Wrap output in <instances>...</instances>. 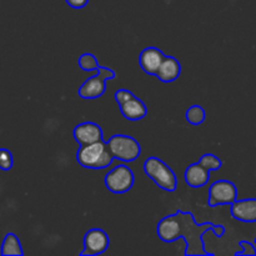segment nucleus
Instances as JSON below:
<instances>
[{"mask_svg": "<svg viewBox=\"0 0 256 256\" xmlns=\"http://www.w3.org/2000/svg\"><path fill=\"white\" fill-rule=\"evenodd\" d=\"M119 108L122 116L126 120H130V122H139V120L144 119L148 114L146 105L144 104L142 100H140L136 96L128 100L124 104H120Z\"/></svg>", "mask_w": 256, "mask_h": 256, "instance_id": "14", "label": "nucleus"}, {"mask_svg": "<svg viewBox=\"0 0 256 256\" xmlns=\"http://www.w3.org/2000/svg\"><path fill=\"white\" fill-rule=\"evenodd\" d=\"M14 165L12 152L8 149H0V169L4 172H9Z\"/></svg>", "mask_w": 256, "mask_h": 256, "instance_id": "19", "label": "nucleus"}, {"mask_svg": "<svg viewBox=\"0 0 256 256\" xmlns=\"http://www.w3.org/2000/svg\"><path fill=\"white\" fill-rule=\"evenodd\" d=\"M76 160L85 169H105L112 165L114 156L108 148L106 142H92L89 145H80L76 152Z\"/></svg>", "mask_w": 256, "mask_h": 256, "instance_id": "2", "label": "nucleus"}, {"mask_svg": "<svg viewBox=\"0 0 256 256\" xmlns=\"http://www.w3.org/2000/svg\"><path fill=\"white\" fill-rule=\"evenodd\" d=\"M184 179L185 182L190 188L199 189V188L205 186L209 182L210 172L208 169H205L199 162H194V164L186 168V170L184 172Z\"/></svg>", "mask_w": 256, "mask_h": 256, "instance_id": "12", "label": "nucleus"}, {"mask_svg": "<svg viewBox=\"0 0 256 256\" xmlns=\"http://www.w3.org/2000/svg\"><path fill=\"white\" fill-rule=\"evenodd\" d=\"M0 254L2 256H22L24 255L22 252V242H20L19 238L14 234V232H8L4 238V242L2 244V250H0Z\"/></svg>", "mask_w": 256, "mask_h": 256, "instance_id": "15", "label": "nucleus"}, {"mask_svg": "<svg viewBox=\"0 0 256 256\" xmlns=\"http://www.w3.org/2000/svg\"><path fill=\"white\" fill-rule=\"evenodd\" d=\"M200 164L208 169L209 172H214V170H219L222 169V162L214 154H210V152H206V154L202 155L199 160Z\"/></svg>", "mask_w": 256, "mask_h": 256, "instance_id": "18", "label": "nucleus"}, {"mask_svg": "<svg viewBox=\"0 0 256 256\" xmlns=\"http://www.w3.org/2000/svg\"><path fill=\"white\" fill-rule=\"evenodd\" d=\"M72 136L79 145H89L104 140L102 130L96 122H84L78 124L72 130Z\"/></svg>", "mask_w": 256, "mask_h": 256, "instance_id": "9", "label": "nucleus"}, {"mask_svg": "<svg viewBox=\"0 0 256 256\" xmlns=\"http://www.w3.org/2000/svg\"><path fill=\"white\" fill-rule=\"evenodd\" d=\"M106 144L114 159L122 160V162H135L142 154V146L139 142L129 135L116 134L110 138Z\"/></svg>", "mask_w": 256, "mask_h": 256, "instance_id": "4", "label": "nucleus"}, {"mask_svg": "<svg viewBox=\"0 0 256 256\" xmlns=\"http://www.w3.org/2000/svg\"><path fill=\"white\" fill-rule=\"evenodd\" d=\"M208 232H212L214 236L222 239L225 234V228L212 222L198 224L192 212H182V210H178L175 214L162 218L156 226L158 236L164 242H176L178 239L185 240L186 242L185 256H214V252H209L205 249L204 235Z\"/></svg>", "mask_w": 256, "mask_h": 256, "instance_id": "1", "label": "nucleus"}, {"mask_svg": "<svg viewBox=\"0 0 256 256\" xmlns=\"http://www.w3.org/2000/svg\"><path fill=\"white\" fill-rule=\"evenodd\" d=\"M166 55L162 52L160 49L155 46L145 48L139 55V62L142 69L148 75H156L158 70H159L160 65H162V60Z\"/></svg>", "mask_w": 256, "mask_h": 256, "instance_id": "10", "label": "nucleus"}, {"mask_svg": "<svg viewBox=\"0 0 256 256\" xmlns=\"http://www.w3.org/2000/svg\"><path fill=\"white\" fill-rule=\"evenodd\" d=\"M84 250L80 252L82 256H95L104 254L110 245L109 235L102 229H90L84 235Z\"/></svg>", "mask_w": 256, "mask_h": 256, "instance_id": "8", "label": "nucleus"}, {"mask_svg": "<svg viewBox=\"0 0 256 256\" xmlns=\"http://www.w3.org/2000/svg\"><path fill=\"white\" fill-rule=\"evenodd\" d=\"M144 172L160 189L172 192L178 188V179L172 168L168 166L159 158L150 156L144 162Z\"/></svg>", "mask_w": 256, "mask_h": 256, "instance_id": "3", "label": "nucleus"}, {"mask_svg": "<svg viewBox=\"0 0 256 256\" xmlns=\"http://www.w3.org/2000/svg\"><path fill=\"white\" fill-rule=\"evenodd\" d=\"M96 72V75L85 80L82 86L79 88L78 92H79V96L82 99L92 100L102 96L104 92H106V82L114 80L116 78L114 70L109 69V68L99 66Z\"/></svg>", "mask_w": 256, "mask_h": 256, "instance_id": "5", "label": "nucleus"}, {"mask_svg": "<svg viewBox=\"0 0 256 256\" xmlns=\"http://www.w3.org/2000/svg\"><path fill=\"white\" fill-rule=\"evenodd\" d=\"M105 186L112 194L128 192L135 182V175L132 170L125 164H119L105 175Z\"/></svg>", "mask_w": 256, "mask_h": 256, "instance_id": "6", "label": "nucleus"}, {"mask_svg": "<svg viewBox=\"0 0 256 256\" xmlns=\"http://www.w3.org/2000/svg\"><path fill=\"white\" fill-rule=\"evenodd\" d=\"M66 2V4L69 5L70 8H72V9H82V8H85L88 5V2H89V0H65Z\"/></svg>", "mask_w": 256, "mask_h": 256, "instance_id": "22", "label": "nucleus"}, {"mask_svg": "<svg viewBox=\"0 0 256 256\" xmlns=\"http://www.w3.org/2000/svg\"><path fill=\"white\" fill-rule=\"evenodd\" d=\"M205 118H206V112H205L204 108L200 106V105H192L185 112V119L192 125L202 124Z\"/></svg>", "mask_w": 256, "mask_h": 256, "instance_id": "16", "label": "nucleus"}, {"mask_svg": "<svg viewBox=\"0 0 256 256\" xmlns=\"http://www.w3.org/2000/svg\"><path fill=\"white\" fill-rule=\"evenodd\" d=\"M232 216L242 222H256V199L236 200L230 205Z\"/></svg>", "mask_w": 256, "mask_h": 256, "instance_id": "11", "label": "nucleus"}, {"mask_svg": "<svg viewBox=\"0 0 256 256\" xmlns=\"http://www.w3.org/2000/svg\"><path fill=\"white\" fill-rule=\"evenodd\" d=\"M238 200L236 185L229 180H216L212 184L209 190L210 208H216L220 205H232Z\"/></svg>", "mask_w": 256, "mask_h": 256, "instance_id": "7", "label": "nucleus"}, {"mask_svg": "<svg viewBox=\"0 0 256 256\" xmlns=\"http://www.w3.org/2000/svg\"><path fill=\"white\" fill-rule=\"evenodd\" d=\"M135 95L132 94L130 90H126V89H119L115 92L114 94V98H115V102H118V104H124L125 102H128V100L132 99Z\"/></svg>", "mask_w": 256, "mask_h": 256, "instance_id": "21", "label": "nucleus"}, {"mask_svg": "<svg viewBox=\"0 0 256 256\" xmlns=\"http://www.w3.org/2000/svg\"><path fill=\"white\" fill-rule=\"evenodd\" d=\"M182 74V64L174 56H165L155 76L162 82H172Z\"/></svg>", "mask_w": 256, "mask_h": 256, "instance_id": "13", "label": "nucleus"}, {"mask_svg": "<svg viewBox=\"0 0 256 256\" xmlns=\"http://www.w3.org/2000/svg\"><path fill=\"white\" fill-rule=\"evenodd\" d=\"M240 248H242V252H235V256H239V255H242V256H256V249L254 246V244L250 242H246V240H242V242H239Z\"/></svg>", "mask_w": 256, "mask_h": 256, "instance_id": "20", "label": "nucleus"}, {"mask_svg": "<svg viewBox=\"0 0 256 256\" xmlns=\"http://www.w3.org/2000/svg\"><path fill=\"white\" fill-rule=\"evenodd\" d=\"M255 244H256V238H255Z\"/></svg>", "mask_w": 256, "mask_h": 256, "instance_id": "23", "label": "nucleus"}, {"mask_svg": "<svg viewBox=\"0 0 256 256\" xmlns=\"http://www.w3.org/2000/svg\"><path fill=\"white\" fill-rule=\"evenodd\" d=\"M78 64H79V68L84 72H96L98 68L100 66L98 64V60L95 58L94 54L92 52H84V54L80 55L79 60H78Z\"/></svg>", "mask_w": 256, "mask_h": 256, "instance_id": "17", "label": "nucleus"}]
</instances>
